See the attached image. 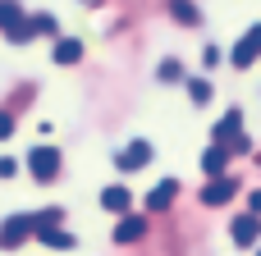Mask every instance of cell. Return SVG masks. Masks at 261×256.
I'll return each instance as SVG.
<instances>
[{"mask_svg":"<svg viewBox=\"0 0 261 256\" xmlns=\"http://www.w3.org/2000/svg\"><path fill=\"white\" fill-rule=\"evenodd\" d=\"M151 156H156V147H151L147 137H138V142H128L124 151H115V169H119V174H133V169L151 165Z\"/></svg>","mask_w":261,"mask_h":256,"instance_id":"obj_1","label":"cell"},{"mask_svg":"<svg viewBox=\"0 0 261 256\" xmlns=\"http://www.w3.org/2000/svg\"><path fill=\"white\" fill-rule=\"evenodd\" d=\"M28 174H32L37 183H50V179L60 174V151H55V147H32V151H28Z\"/></svg>","mask_w":261,"mask_h":256,"instance_id":"obj_2","label":"cell"},{"mask_svg":"<svg viewBox=\"0 0 261 256\" xmlns=\"http://www.w3.org/2000/svg\"><path fill=\"white\" fill-rule=\"evenodd\" d=\"M257 60H261V23H252V27L243 32V41L229 50V64H234V69H252Z\"/></svg>","mask_w":261,"mask_h":256,"instance_id":"obj_3","label":"cell"},{"mask_svg":"<svg viewBox=\"0 0 261 256\" xmlns=\"http://www.w3.org/2000/svg\"><path fill=\"white\" fill-rule=\"evenodd\" d=\"M28 238H32V215H9V220L0 224V247L14 252V247H23Z\"/></svg>","mask_w":261,"mask_h":256,"instance_id":"obj_4","label":"cell"},{"mask_svg":"<svg viewBox=\"0 0 261 256\" xmlns=\"http://www.w3.org/2000/svg\"><path fill=\"white\" fill-rule=\"evenodd\" d=\"M229 238H234V247H257L261 243V215H239L234 224H229Z\"/></svg>","mask_w":261,"mask_h":256,"instance_id":"obj_5","label":"cell"},{"mask_svg":"<svg viewBox=\"0 0 261 256\" xmlns=\"http://www.w3.org/2000/svg\"><path fill=\"white\" fill-rule=\"evenodd\" d=\"M234 192H239V183H234L229 174H216V179L202 188V206H225V202H234Z\"/></svg>","mask_w":261,"mask_h":256,"instance_id":"obj_6","label":"cell"},{"mask_svg":"<svg viewBox=\"0 0 261 256\" xmlns=\"http://www.w3.org/2000/svg\"><path fill=\"white\" fill-rule=\"evenodd\" d=\"M174 197H179V179H161V183L147 192V215L170 211V206H174Z\"/></svg>","mask_w":261,"mask_h":256,"instance_id":"obj_7","label":"cell"},{"mask_svg":"<svg viewBox=\"0 0 261 256\" xmlns=\"http://www.w3.org/2000/svg\"><path fill=\"white\" fill-rule=\"evenodd\" d=\"M142 234H147V215H133V211H128V215H119V224L110 229V238H115L119 247H128V243H138Z\"/></svg>","mask_w":261,"mask_h":256,"instance_id":"obj_8","label":"cell"},{"mask_svg":"<svg viewBox=\"0 0 261 256\" xmlns=\"http://www.w3.org/2000/svg\"><path fill=\"white\" fill-rule=\"evenodd\" d=\"M128 206H133V192H128L124 183L101 188V211H110V215H128Z\"/></svg>","mask_w":261,"mask_h":256,"instance_id":"obj_9","label":"cell"},{"mask_svg":"<svg viewBox=\"0 0 261 256\" xmlns=\"http://www.w3.org/2000/svg\"><path fill=\"white\" fill-rule=\"evenodd\" d=\"M229 156H234V151H229L225 142H211V147L202 151V174H206V179H216V174H225V165H229Z\"/></svg>","mask_w":261,"mask_h":256,"instance_id":"obj_10","label":"cell"},{"mask_svg":"<svg viewBox=\"0 0 261 256\" xmlns=\"http://www.w3.org/2000/svg\"><path fill=\"white\" fill-rule=\"evenodd\" d=\"M32 238H41V247H50V252H73V247H78V238H73L69 229H55V224H50V229H37Z\"/></svg>","mask_w":261,"mask_h":256,"instance_id":"obj_11","label":"cell"},{"mask_svg":"<svg viewBox=\"0 0 261 256\" xmlns=\"http://www.w3.org/2000/svg\"><path fill=\"white\" fill-rule=\"evenodd\" d=\"M239 133H243V115H239V110H229V115H225V119H216V128H211V137H216V142H225V147H229Z\"/></svg>","mask_w":261,"mask_h":256,"instance_id":"obj_12","label":"cell"},{"mask_svg":"<svg viewBox=\"0 0 261 256\" xmlns=\"http://www.w3.org/2000/svg\"><path fill=\"white\" fill-rule=\"evenodd\" d=\"M50 60H55V64H78V60H83V41H73V37H55Z\"/></svg>","mask_w":261,"mask_h":256,"instance_id":"obj_13","label":"cell"},{"mask_svg":"<svg viewBox=\"0 0 261 256\" xmlns=\"http://www.w3.org/2000/svg\"><path fill=\"white\" fill-rule=\"evenodd\" d=\"M156 82H165V87H174V82H184V64L170 55V60H161V69H156Z\"/></svg>","mask_w":261,"mask_h":256,"instance_id":"obj_14","label":"cell"},{"mask_svg":"<svg viewBox=\"0 0 261 256\" xmlns=\"http://www.w3.org/2000/svg\"><path fill=\"white\" fill-rule=\"evenodd\" d=\"M170 14H174L179 23H188V27H197V23H202V14H197V5H193V0H170Z\"/></svg>","mask_w":261,"mask_h":256,"instance_id":"obj_15","label":"cell"},{"mask_svg":"<svg viewBox=\"0 0 261 256\" xmlns=\"http://www.w3.org/2000/svg\"><path fill=\"white\" fill-rule=\"evenodd\" d=\"M14 23H23V5L18 0H0V32H9Z\"/></svg>","mask_w":261,"mask_h":256,"instance_id":"obj_16","label":"cell"},{"mask_svg":"<svg viewBox=\"0 0 261 256\" xmlns=\"http://www.w3.org/2000/svg\"><path fill=\"white\" fill-rule=\"evenodd\" d=\"M60 220H64V211H60V206H46V211L32 215V234H37V229H50V224H60Z\"/></svg>","mask_w":261,"mask_h":256,"instance_id":"obj_17","label":"cell"},{"mask_svg":"<svg viewBox=\"0 0 261 256\" xmlns=\"http://www.w3.org/2000/svg\"><path fill=\"white\" fill-rule=\"evenodd\" d=\"M188 96H193V105H206L211 101V82L206 78H188Z\"/></svg>","mask_w":261,"mask_h":256,"instance_id":"obj_18","label":"cell"},{"mask_svg":"<svg viewBox=\"0 0 261 256\" xmlns=\"http://www.w3.org/2000/svg\"><path fill=\"white\" fill-rule=\"evenodd\" d=\"M9 137H14V115L0 110V142H9Z\"/></svg>","mask_w":261,"mask_h":256,"instance_id":"obj_19","label":"cell"},{"mask_svg":"<svg viewBox=\"0 0 261 256\" xmlns=\"http://www.w3.org/2000/svg\"><path fill=\"white\" fill-rule=\"evenodd\" d=\"M202 64L216 69V64H220V46H206V50H202Z\"/></svg>","mask_w":261,"mask_h":256,"instance_id":"obj_20","label":"cell"},{"mask_svg":"<svg viewBox=\"0 0 261 256\" xmlns=\"http://www.w3.org/2000/svg\"><path fill=\"white\" fill-rule=\"evenodd\" d=\"M18 174V160H9V156H0V179H14Z\"/></svg>","mask_w":261,"mask_h":256,"instance_id":"obj_21","label":"cell"},{"mask_svg":"<svg viewBox=\"0 0 261 256\" xmlns=\"http://www.w3.org/2000/svg\"><path fill=\"white\" fill-rule=\"evenodd\" d=\"M248 206H252V215H261V188L252 192V197H248Z\"/></svg>","mask_w":261,"mask_h":256,"instance_id":"obj_22","label":"cell"},{"mask_svg":"<svg viewBox=\"0 0 261 256\" xmlns=\"http://www.w3.org/2000/svg\"><path fill=\"white\" fill-rule=\"evenodd\" d=\"M257 256H261V243H257Z\"/></svg>","mask_w":261,"mask_h":256,"instance_id":"obj_23","label":"cell"}]
</instances>
